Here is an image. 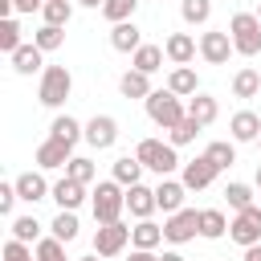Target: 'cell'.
I'll use <instances>...</instances> for the list:
<instances>
[{
  "label": "cell",
  "mask_w": 261,
  "mask_h": 261,
  "mask_svg": "<svg viewBox=\"0 0 261 261\" xmlns=\"http://www.w3.org/2000/svg\"><path fill=\"white\" fill-rule=\"evenodd\" d=\"M90 208H94V220L98 224H118V216L126 208V188L118 179H98V188L90 196Z\"/></svg>",
  "instance_id": "1"
},
{
  "label": "cell",
  "mask_w": 261,
  "mask_h": 261,
  "mask_svg": "<svg viewBox=\"0 0 261 261\" xmlns=\"http://www.w3.org/2000/svg\"><path fill=\"white\" fill-rule=\"evenodd\" d=\"M135 159H139L147 171H155L159 179H167L171 171H179V167H184V163H179V155H175V147H171V143H159V139H139Z\"/></svg>",
  "instance_id": "2"
},
{
  "label": "cell",
  "mask_w": 261,
  "mask_h": 261,
  "mask_svg": "<svg viewBox=\"0 0 261 261\" xmlns=\"http://www.w3.org/2000/svg\"><path fill=\"white\" fill-rule=\"evenodd\" d=\"M73 94V73L65 69V65H49L45 73H41V86H37V102L41 106H49V110H57V106H65V98Z\"/></svg>",
  "instance_id": "3"
},
{
  "label": "cell",
  "mask_w": 261,
  "mask_h": 261,
  "mask_svg": "<svg viewBox=\"0 0 261 261\" xmlns=\"http://www.w3.org/2000/svg\"><path fill=\"white\" fill-rule=\"evenodd\" d=\"M147 118H151L155 126H163V130H175V126L188 118V106H184V98H175L171 90H155V94L147 98Z\"/></svg>",
  "instance_id": "4"
},
{
  "label": "cell",
  "mask_w": 261,
  "mask_h": 261,
  "mask_svg": "<svg viewBox=\"0 0 261 261\" xmlns=\"http://www.w3.org/2000/svg\"><path fill=\"white\" fill-rule=\"evenodd\" d=\"M228 37H232V49L241 57H257L261 53V20H257V12H237L228 20Z\"/></svg>",
  "instance_id": "5"
},
{
  "label": "cell",
  "mask_w": 261,
  "mask_h": 261,
  "mask_svg": "<svg viewBox=\"0 0 261 261\" xmlns=\"http://www.w3.org/2000/svg\"><path fill=\"white\" fill-rule=\"evenodd\" d=\"M196 237H200V212H196V208H179V212H171V216L163 220V241L188 245V241H196Z\"/></svg>",
  "instance_id": "6"
},
{
  "label": "cell",
  "mask_w": 261,
  "mask_h": 261,
  "mask_svg": "<svg viewBox=\"0 0 261 261\" xmlns=\"http://www.w3.org/2000/svg\"><path fill=\"white\" fill-rule=\"evenodd\" d=\"M228 237H232L241 249H253V245H261V204H253V208L237 212V216L228 220Z\"/></svg>",
  "instance_id": "7"
},
{
  "label": "cell",
  "mask_w": 261,
  "mask_h": 261,
  "mask_svg": "<svg viewBox=\"0 0 261 261\" xmlns=\"http://www.w3.org/2000/svg\"><path fill=\"white\" fill-rule=\"evenodd\" d=\"M232 53H237V49H232L228 29H208V33L200 37V57H204L208 65H228Z\"/></svg>",
  "instance_id": "8"
},
{
  "label": "cell",
  "mask_w": 261,
  "mask_h": 261,
  "mask_svg": "<svg viewBox=\"0 0 261 261\" xmlns=\"http://www.w3.org/2000/svg\"><path fill=\"white\" fill-rule=\"evenodd\" d=\"M216 167H212V159L208 155H196V159H188L184 167H179V179H184V188L188 192H204V188H212L216 184Z\"/></svg>",
  "instance_id": "9"
},
{
  "label": "cell",
  "mask_w": 261,
  "mask_h": 261,
  "mask_svg": "<svg viewBox=\"0 0 261 261\" xmlns=\"http://www.w3.org/2000/svg\"><path fill=\"white\" fill-rule=\"evenodd\" d=\"M126 241H130V224H98V232H94V253L98 257H118L122 249H126Z\"/></svg>",
  "instance_id": "10"
},
{
  "label": "cell",
  "mask_w": 261,
  "mask_h": 261,
  "mask_svg": "<svg viewBox=\"0 0 261 261\" xmlns=\"http://www.w3.org/2000/svg\"><path fill=\"white\" fill-rule=\"evenodd\" d=\"M86 143H90L94 151H110V147L118 143V118H110V114H94V118L86 122Z\"/></svg>",
  "instance_id": "11"
},
{
  "label": "cell",
  "mask_w": 261,
  "mask_h": 261,
  "mask_svg": "<svg viewBox=\"0 0 261 261\" xmlns=\"http://www.w3.org/2000/svg\"><path fill=\"white\" fill-rule=\"evenodd\" d=\"M73 159V147L69 143H57V139H45L41 147H37V155H33V163L41 167V171H53V167H65Z\"/></svg>",
  "instance_id": "12"
},
{
  "label": "cell",
  "mask_w": 261,
  "mask_h": 261,
  "mask_svg": "<svg viewBox=\"0 0 261 261\" xmlns=\"http://www.w3.org/2000/svg\"><path fill=\"white\" fill-rule=\"evenodd\" d=\"M163 53H167L171 65H192V57L200 53V41L188 37V33H171V37L163 41Z\"/></svg>",
  "instance_id": "13"
},
{
  "label": "cell",
  "mask_w": 261,
  "mask_h": 261,
  "mask_svg": "<svg viewBox=\"0 0 261 261\" xmlns=\"http://www.w3.org/2000/svg\"><path fill=\"white\" fill-rule=\"evenodd\" d=\"M12 184H16V196H20V200H29V204H37V200H49V196H53V184H45V175H41V171H20Z\"/></svg>",
  "instance_id": "14"
},
{
  "label": "cell",
  "mask_w": 261,
  "mask_h": 261,
  "mask_svg": "<svg viewBox=\"0 0 261 261\" xmlns=\"http://www.w3.org/2000/svg\"><path fill=\"white\" fill-rule=\"evenodd\" d=\"M53 200H57V208H61V212H77V208L86 204V184H77V179L61 175V179L53 184Z\"/></svg>",
  "instance_id": "15"
},
{
  "label": "cell",
  "mask_w": 261,
  "mask_h": 261,
  "mask_svg": "<svg viewBox=\"0 0 261 261\" xmlns=\"http://www.w3.org/2000/svg\"><path fill=\"white\" fill-rule=\"evenodd\" d=\"M228 130H232V143H257V139H261V114L237 110V114L228 118Z\"/></svg>",
  "instance_id": "16"
},
{
  "label": "cell",
  "mask_w": 261,
  "mask_h": 261,
  "mask_svg": "<svg viewBox=\"0 0 261 261\" xmlns=\"http://www.w3.org/2000/svg\"><path fill=\"white\" fill-rule=\"evenodd\" d=\"M8 61H12V69H16L20 77H33V73H45V69H49V65H45V53H41L37 45H20Z\"/></svg>",
  "instance_id": "17"
},
{
  "label": "cell",
  "mask_w": 261,
  "mask_h": 261,
  "mask_svg": "<svg viewBox=\"0 0 261 261\" xmlns=\"http://www.w3.org/2000/svg\"><path fill=\"white\" fill-rule=\"evenodd\" d=\"M184 196H188V188H184V179H159V188H155V204L171 216V212H179L184 208Z\"/></svg>",
  "instance_id": "18"
},
{
  "label": "cell",
  "mask_w": 261,
  "mask_h": 261,
  "mask_svg": "<svg viewBox=\"0 0 261 261\" xmlns=\"http://www.w3.org/2000/svg\"><path fill=\"white\" fill-rule=\"evenodd\" d=\"M126 208H130L135 220H151V212L159 208V204H155V188H147V184L126 188Z\"/></svg>",
  "instance_id": "19"
},
{
  "label": "cell",
  "mask_w": 261,
  "mask_h": 261,
  "mask_svg": "<svg viewBox=\"0 0 261 261\" xmlns=\"http://www.w3.org/2000/svg\"><path fill=\"white\" fill-rule=\"evenodd\" d=\"M167 90H171L175 98H196V94H200L196 69H192V65H175V69L167 73Z\"/></svg>",
  "instance_id": "20"
},
{
  "label": "cell",
  "mask_w": 261,
  "mask_h": 261,
  "mask_svg": "<svg viewBox=\"0 0 261 261\" xmlns=\"http://www.w3.org/2000/svg\"><path fill=\"white\" fill-rule=\"evenodd\" d=\"M143 45H147V41H143V33H139L135 20L110 29V49H118V53H135V49H143Z\"/></svg>",
  "instance_id": "21"
},
{
  "label": "cell",
  "mask_w": 261,
  "mask_h": 261,
  "mask_svg": "<svg viewBox=\"0 0 261 261\" xmlns=\"http://www.w3.org/2000/svg\"><path fill=\"white\" fill-rule=\"evenodd\" d=\"M49 139L77 147V139H86V126H82L73 114H57V118H53V126H49Z\"/></svg>",
  "instance_id": "22"
},
{
  "label": "cell",
  "mask_w": 261,
  "mask_h": 261,
  "mask_svg": "<svg viewBox=\"0 0 261 261\" xmlns=\"http://www.w3.org/2000/svg\"><path fill=\"white\" fill-rule=\"evenodd\" d=\"M118 94H122V98H143V102H147L155 90H151V77H147V73H139V69H126V73L118 77Z\"/></svg>",
  "instance_id": "23"
},
{
  "label": "cell",
  "mask_w": 261,
  "mask_h": 261,
  "mask_svg": "<svg viewBox=\"0 0 261 261\" xmlns=\"http://www.w3.org/2000/svg\"><path fill=\"white\" fill-rule=\"evenodd\" d=\"M261 94V73L253 69V65H241L237 73H232V98H257Z\"/></svg>",
  "instance_id": "24"
},
{
  "label": "cell",
  "mask_w": 261,
  "mask_h": 261,
  "mask_svg": "<svg viewBox=\"0 0 261 261\" xmlns=\"http://www.w3.org/2000/svg\"><path fill=\"white\" fill-rule=\"evenodd\" d=\"M216 114H220V106H216V98H212V94H196V98H188V118H192V122L212 126V122H216Z\"/></svg>",
  "instance_id": "25"
},
{
  "label": "cell",
  "mask_w": 261,
  "mask_h": 261,
  "mask_svg": "<svg viewBox=\"0 0 261 261\" xmlns=\"http://www.w3.org/2000/svg\"><path fill=\"white\" fill-rule=\"evenodd\" d=\"M163 57H167V53H163V45H143V49H135V53H130V69H139V73H147V77H151V73L163 65Z\"/></svg>",
  "instance_id": "26"
},
{
  "label": "cell",
  "mask_w": 261,
  "mask_h": 261,
  "mask_svg": "<svg viewBox=\"0 0 261 261\" xmlns=\"http://www.w3.org/2000/svg\"><path fill=\"white\" fill-rule=\"evenodd\" d=\"M228 232V216L220 208H200V237L204 241H220Z\"/></svg>",
  "instance_id": "27"
},
{
  "label": "cell",
  "mask_w": 261,
  "mask_h": 261,
  "mask_svg": "<svg viewBox=\"0 0 261 261\" xmlns=\"http://www.w3.org/2000/svg\"><path fill=\"white\" fill-rule=\"evenodd\" d=\"M159 241H163V224H155V220H139L135 228H130V245L135 249H159Z\"/></svg>",
  "instance_id": "28"
},
{
  "label": "cell",
  "mask_w": 261,
  "mask_h": 261,
  "mask_svg": "<svg viewBox=\"0 0 261 261\" xmlns=\"http://www.w3.org/2000/svg\"><path fill=\"white\" fill-rule=\"evenodd\" d=\"M139 175H143V163H139L135 155H118V159H114V175H110V179H118L122 188H135Z\"/></svg>",
  "instance_id": "29"
},
{
  "label": "cell",
  "mask_w": 261,
  "mask_h": 261,
  "mask_svg": "<svg viewBox=\"0 0 261 261\" xmlns=\"http://www.w3.org/2000/svg\"><path fill=\"white\" fill-rule=\"evenodd\" d=\"M77 228H82L77 224V212H57L53 224H49V237H57V241L69 245V241H77Z\"/></svg>",
  "instance_id": "30"
},
{
  "label": "cell",
  "mask_w": 261,
  "mask_h": 261,
  "mask_svg": "<svg viewBox=\"0 0 261 261\" xmlns=\"http://www.w3.org/2000/svg\"><path fill=\"white\" fill-rule=\"evenodd\" d=\"M33 45H37L41 53H53V49L65 45V29H57V24H41V29L33 33Z\"/></svg>",
  "instance_id": "31"
},
{
  "label": "cell",
  "mask_w": 261,
  "mask_h": 261,
  "mask_svg": "<svg viewBox=\"0 0 261 261\" xmlns=\"http://www.w3.org/2000/svg\"><path fill=\"white\" fill-rule=\"evenodd\" d=\"M12 241H24V245H37L41 241V224H37V216H12Z\"/></svg>",
  "instance_id": "32"
},
{
  "label": "cell",
  "mask_w": 261,
  "mask_h": 261,
  "mask_svg": "<svg viewBox=\"0 0 261 261\" xmlns=\"http://www.w3.org/2000/svg\"><path fill=\"white\" fill-rule=\"evenodd\" d=\"M179 16H184V24H208L212 0H179Z\"/></svg>",
  "instance_id": "33"
},
{
  "label": "cell",
  "mask_w": 261,
  "mask_h": 261,
  "mask_svg": "<svg viewBox=\"0 0 261 261\" xmlns=\"http://www.w3.org/2000/svg\"><path fill=\"white\" fill-rule=\"evenodd\" d=\"M41 16H45V24H57V29H65V24H69V16H73V4H69V0H45Z\"/></svg>",
  "instance_id": "34"
},
{
  "label": "cell",
  "mask_w": 261,
  "mask_h": 261,
  "mask_svg": "<svg viewBox=\"0 0 261 261\" xmlns=\"http://www.w3.org/2000/svg\"><path fill=\"white\" fill-rule=\"evenodd\" d=\"M204 155L212 159V167H216V171H224V167H232V163H237V143H224V139H220V143H208V151H204Z\"/></svg>",
  "instance_id": "35"
},
{
  "label": "cell",
  "mask_w": 261,
  "mask_h": 261,
  "mask_svg": "<svg viewBox=\"0 0 261 261\" xmlns=\"http://www.w3.org/2000/svg\"><path fill=\"white\" fill-rule=\"evenodd\" d=\"M224 200H228L232 212H245V208H253V188L241 184V179H232V184L224 188Z\"/></svg>",
  "instance_id": "36"
},
{
  "label": "cell",
  "mask_w": 261,
  "mask_h": 261,
  "mask_svg": "<svg viewBox=\"0 0 261 261\" xmlns=\"http://www.w3.org/2000/svg\"><path fill=\"white\" fill-rule=\"evenodd\" d=\"M135 8H139V0H106V4H102V16H106L110 24H126V20L135 16Z\"/></svg>",
  "instance_id": "37"
},
{
  "label": "cell",
  "mask_w": 261,
  "mask_h": 261,
  "mask_svg": "<svg viewBox=\"0 0 261 261\" xmlns=\"http://www.w3.org/2000/svg\"><path fill=\"white\" fill-rule=\"evenodd\" d=\"M65 175H69V179H77V184H94L98 167H94V159H86V155H73V159L65 163Z\"/></svg>",
  "instance_id": "38"
},
{
  "label": "cell",
  "mask_w": 261,
  "mask_h": 261,
  "mask_svg": "<svg viewBox=\"0 0 261 261\" xmlns=\"http://www.w3.org/2000/svg\"><path fill=\"white\" fill-rule=\"evenodd\" d=\"M33 253H37V261H69L65 257V241H57V237H41L33 245Z\"/></svg>",
  "instance_id": "39"
},
{
  "label": "cell",
  "mask_w": 261,
  "mask_h": 261,
  "mask_svg": "<svg viewBox=\"0 0 261 261\" xmlns=\"http://www.w3.org/2000/svg\"><path fill=\"white\" fill-rule=\"evenodd\" d=\"M20 49V24H16V16H8V20H0V53H16Z\"/></svg>",
  "instance_id": "40"
},
{
  "label": "cell",
  "mask_w": 261,
  "mask_h": 261,
  "mask_svg": "<svg viewBox=\"0 0 261 261\" xmlns=\"http://www.w3.org/2000/svg\"><path fill=\"white\" fill-rule=\"evenodd\" d=\"M200 130H204L200 122L184 118V122H179L175 130H167V143H171V147H188V143H196V135H200Z\"/></svg>",
  "instance_id": "41"
},
{
  "label": "cell",
  "mask_w": 261,
  "mask_h": 261,
  "mask_svg": "<svg viewBox=\"0 0 261 261\" xmlns=\"http://www.w3.org/2000/svg\"><path fill=\"white\" fill-rule=\"evenodd\" d=\"M4 261H37V253H33L24 241H8V245H4Z\"/></svg>",
  "instance_id": "42"
},
{
  "label": "cell",
  "mask_w": 261,
  "mask_h": 261,
  "mask_svg": "<svg viewBox=\"0 0 261 261\" xmlns=\"http://www.w3.org/2000/svg\"><path fill=\"white\" fill-rule=\"evenodd\" d=\"M16 200H20V196H16V184H0V212H4V216H12Z\"/></svg>",
  "instance_id": "43"
},
{
  "label": "cell",
  "mask_w": 261,
  "mask_h": 261,
  "mask_svg": "<svg viewBox=\"0 0 261 261\" xmlns=\"http://www.w3.org/2000/svg\"><path fill=\"white\" fill-rule=\"evenodd\" d=\"M16 4V12H37V8H45V0H12Z\"/></svg>",
  "instance_id": "44"
},
{
  "label": "cell",
  "mask_w": 261,
  "mask_h": 261,
  "mask_svg": "<svg viewBox=\"0 0 261 261\" xmlns=\"http://www.w3.org/2000/svg\"><path fill=\"white\" fill-rule=\"evenodd\" d=\"M126 261H159V257H155V253H151V249H135V253H130V257H126Z\"/></svg>",
  "instance_id": "45"
},
{
  "label": "cell",
  "mask_w": 261,
  "mask_h": 261,
  "mask_svg": "<svg viewBox=\"0 0 261 261\" xmlns=\"http://www.w3.org/2000/svg\"><path fill=\"white\" fill-rule=\"evenodd\" d=\"M159 261H184V253H179V249H167V253H163Z\"/></svg>",
  "instance_id": "46"
},
{
  "label": "cell",
  "mask_w": 261,
  "mask_h": 261,
  "mask_svg": "<svg viewBox=\"0 0 261 261\" xmlns=\"http://www.w3.org/2000/svg\"><path fill=\"white\" fill-rule=\"evenodd\" d=\"M245 261H261V245H253V249H245Z\"/></svg>",
  "instance_id": "47"
},
{
  "label": "cell",
  "mask_w": 261,
  "mask_h": 261,
  "mask_svg": "<svg viewBox=\"0 0 261 261\" xmlns=\"http://www.w3.org/2000/svg\"><path fill=\"white\" fill-rule=\"evenodd\" d=\"M77 4H82V8H102L106 0H77Z\"/></svg>",
  "instance_id": "48"
},
{
  "label": "cell",
  "mask_w": 261,
  "mask_h": 261,
  "mask_svg": "<svg viewBox=\"0 0 261 261\" xmlns=\"http://www.w3.org/2000/svg\"><path fill=\"white\" fill-rule=\"evenodd\" d=\"M77 261H102V257H98V253H86V257H77Z\"/></svg>",
  "instance_id": "49"
},
{
  "label": "cell",
  "mask_w": 261,
  "mask_h": 261,
  "mask_svg": "<svg viewBox=\"0 0 261 261\" xmlns=\"http://www.w3.org/2000/svg\"><path fill=\"white\" fill-rule=\"evenodd\" d=\"M257 188H261V167H257Z\"/></svg>",
  "instance_id": "50"
},
{
  "label": "cell",
  "mask_w": 261,
  "mask_h": 261,
  "mask_svg": "<svg viewBox=\"0 0 261 261\" xmlns=\"http://www.w3.org/2000/svg\"><path fill=\"white\" fill-rule=\"evenodd\" d=\"M257 20H261V4H257Z\"/></svg>",
  "instance_id": "51"
},
{
  "label": "cell",
  "mask_w": 261,
  "mask_h": 261,
  "mask_svg": "<svg viewBox=\"0 0 261 261\" xmlns=\"http://www.w3.org/2000/svg\"><path fill=\"white\" fill-rule=\"evenodd\" d=\"M257 147H261V139H257Z\"/></svg>",
  "instance_id": "52"
}]
</instances>
